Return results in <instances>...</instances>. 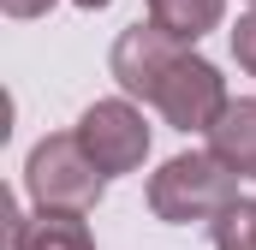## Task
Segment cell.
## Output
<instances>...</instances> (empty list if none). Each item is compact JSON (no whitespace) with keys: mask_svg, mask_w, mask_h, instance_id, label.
<instances>
[{"mask_svg":"<svg viewBox=\"0 0 256 250\" xmlns=\"http://www.w3.org/2000/svg\"><path fill=\"white\" fill-rule=\"evenodd\" d=\"M0 6H6V18H42L54 0H0Z\"/></svg>","mask_w":256,"mask_h":250,"instance_id":"10","label":"cell"},{"mask_svg":"<svg viewBox=\"0 0 256 250\" xmlns=\"http://www.w3.org/2000/svg\"><path fill=\"white\" fill-rule=\"evenodd\" d=\"M78 6H84V12H102V6H108V0H78Z\"/></svg>","mask_w":256,"mask_h":250,"instance_id":"11","label":"cell"},{"mask_svg":"<svg viewBox=\"0 0 256 250\" xmlns=\"http://www.w3.org/2000/svg\"><path fill=\"white\" fill-rule=\"evenodd\" d=\"M220 12H226V0H149V24H161V30L179 36V42L208 36V30L220 24Z\"/></svg>","mask_w":256,"mask_h":250,"instance_id":"7","label":"cell"},{"mask_svg":"<svg viewBox=\"0 0 256 250\" xmlns=\"http://www.w3.org/2000/svg\"><path fill=\"white\" fill-rule=\"evenodd\" d=\"M238 202V173L220 155H173L161 173H149V208L167 226H191V220H220Z\"/></svg>","mask_w":256,"mask_h":250,"instance_id":"2","label":"cell"},{"mask_svg":"<svg viewBox=\"0 0 256 250\" xmlns=\"http://www.w3.org/2000/svg\"><path fill=\"white\" fill-rule=\"evenodd\" d=\"M250 6H256V0H250Z\"/></svg>","mask_w":256,"mask_h":250,"instance_id":"12","label":"cell"},{"mask_svg":"<svg viewBox=\"0 0 256 250\" xmlns=\"http://www.w3.org/2000/svg\"><path fill=\"white\" fill-rule=\"evenodd\" d=\"M214 250H256V196H238L214 220Z\"/></svg>","mask_w":256,"mask_h":250,"instance_id":"8","label":"cell"},{"mask_svg":"<svg viewBox=\"0 0 256 250\" xmlns=\"http://www.w3.org/2000/svg\"><path fill=\"white\" fill-rule=\"evenodd\" d=\"M108 66H114L120 90L126 96H143L149 108H161V120L173 125V131H214L220 114L232 108L226 102V78L202 54H191V42L167 36L161 24L120 30Z\"/></svg>","mask_w":256,"mask_h":250,"instance_id":"1","label":"cell"},{"mask_svg":"<svg viewBox=\"0 0 256 250\" xmlns=\"http://www.w3.org/2000/svg\"><path fill=\"white\" fill-rule=\"evenodd\" d=\"M24 185H30V196H36V208H72V214H84V208L102 202L108 173L84 155L78 131H54V137H42V143L30 149Z\"/></svg>","mask_w":256,"mask_h":250,"instance_id":"3","label":"cell"},{"mask_svg":"<svg viewBox=\"0 0 256 250\" xmlns=\"http://www.w3.org/2000/svg\"><path fill=\"white\" fill-rule=\"evenodd\" d=\"M232 60L256 78V12H250V18H238V30H232Z\"/></svg>","mask_w":256,"mask_h":250,"instance_id":"9","label":"cell"},{"mask_svg":"<svg viewBox=\"0 0 256 250\" xmlns=\"http://www.w3.org/2000/svg\"><path fill=\"white\" fill-rule=\"evenodd\" d=\"M6 220H12V250H96L90 226L72 214V208H36V214H18L12 196H0Z\"/></svg>","mask_w":256,"mask_h":250,"instance_id":"5","label":"cell"},{"mask_svg":"<svg viewBox=\"0 0 256 250\" xmlns=\"http://www.w3.org/2000/svg\"><path fill=\"white\" fill-rule=\"evenodd\" d=\"M208 155H220L238 179H256V96L220 114V125L208 131Z\"/></svg>","mask_w":256,"mask_h":250,"instance_id":"6","label":"cell"},{"mask_svg":"<svg viewBox=\"0 0 256 250\" xmlns=\"http://www.w3.org/2000/svg\"><path fill=\"white\" fill-rule=\"evenodd\" d=\"M78 143L84 155L114 179V173H137L143 155H149V125L131 102H90L84 120H78Z\"/></svg>","mask_w":256,"mask_h":250,"instance_id":"4","label":"cell"}]
</instances>
